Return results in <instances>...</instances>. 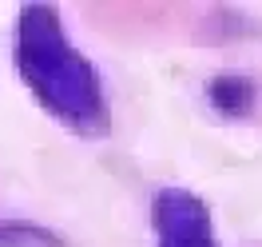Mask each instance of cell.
Returning <instances> with one entry per match:
<instances>
[{
    "label": "cell",
    "instance_id": "obj_1",
    "mask_svg": "<svg viewBox=\"0 0 262 247\" xmlns=\"http://www.w3.org/2000/svg\"><path fill=\"white\" fill-rule=\"evenodd\" d=\"M20 72L32 84L36 100L80 132L107 128V104L99 76L80 52L68 44L52 8H24L20 16Z\"/></svg>",
    "mask_w": 262,
    "mask_h": 247
},
{
    "label": "cell",
    "instance_id": "obj_2",
    "mask_svg": "<svg viewBox=\"0 0 262 247\" xmlns=\"http://www.w3.org/2000/svg\"><path fill=\"white\" fill-rule=\"evenodd\" d=\"M155 231H159V247H219L207 207L179 187H167L155 196Z\"/></svg>",
    "mask_w": 262,
    "mask_h": 247
},
{
    "label": "cell",
    "instance_id": "obj_3",
    "mask_svg": "<svg viewBox=\"0 0 262 247\" xmlns=\"http://www.w3.org/2000/svg\"><path fill=\"white\" fill-rule=\"evenodd\" d=\"M250 96H254V88L246 80H234V76H223V80H214V88H211V100L223 108V112H246L250 108Z\"/></svg>",
    "mask_w": 262,
    "mask_h": 247
},
{
    "label": "cell",
    "instance_id": "obj_4",
    "mask_svg": "<svg viewBox=\"0 0 262 247\" xmlns=\"http://www.w3.org/2000/svg\"><path fill=\"white\" fill-rule=\"evenodd\" d=\"M0 247H60V243L32 227H0Z\"/></svg>",
    "mask_w": 262,
    "mask_h": 247
}]
</instances>
